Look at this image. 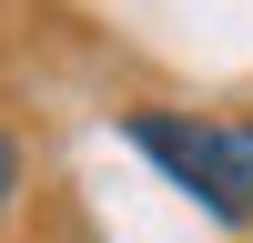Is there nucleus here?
I'll list each match as a JSON object with an SVG mask.
<instances>
[{
	"mask_svg": "<svg viewBox=\"0 0 253 243\" xmlns=\"http://www.w3.org/2000/svg\"><path fill=\"white\" fill-rule=\"evenodd\" d=\"M122 142H132L142 162H152L172 193H193L213 223H253V152H243V132L233 122H213V112H162V101H132L122 112Z\"/></svg>",
	"mask_w": 253,
	"mask_h": 243,
	"instance_id": "f257e3e1",
	"label": "nucleus"
},
{
	"mask_svg": "<svg viewBox=\"0 0 253 243\" xmlns=\"http://www.w3.org/2000/svg\"><path fill=\"white\" fill-rule=\"evenodd\" d=\"M20 172H31V162H20V132H10V122H0V213H10V202H20Z\"/></svg>",
	"mask_w": 253,
	"mask_h": 243,
	"instance_id": "f03ea898",
	"label": "nucleus"
},
{
	"mask_svg": "<svg viewBox=\"0 0 253 243\" xmlns=\"http://www.w3.org/2000/svg\"><path fill=\"white\" fill-rule=\"evenodd\" d=\"M233 132H243V152H253V122H233Z\"/></svg>",
	"mask_w": 253,
	"mask_h": 243,
	"instance_id": "7ed1b4c3",
	"label": "nucleus"
}]
</instances>
